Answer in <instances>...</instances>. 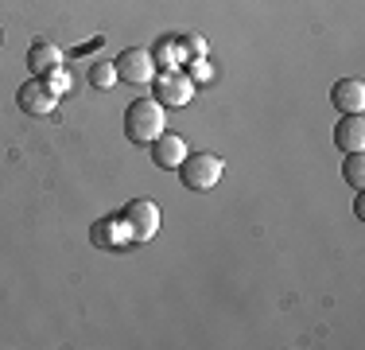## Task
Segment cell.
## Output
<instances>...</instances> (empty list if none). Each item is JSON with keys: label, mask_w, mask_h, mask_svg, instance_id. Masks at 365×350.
Returning <instances> with one entry per match:
<instances>
[{"label": "cell", "mask_w": 365, "mask_h": 350, "mask_svg": "<svg viewBox=\"0 0 365 350\" xmlns=\"http://www.w3.org/2000/svg\"><path fill=\"white\" fill-rule=\"evenodd\" d=\"M163 105L155 101V98H136V101H128V109H125V133L133 144H152L155 136L163 133Z\"/></svg>", "instance_id": "6da1fadb"}, {"label": "cell", "mask_w": 365, "mask_h": 350, "mask_svg": "<svg viewBox=\"0 0 365 350\" xmlns=\"http://www.w3.org/2000/svg\"><path fill=\"white\" fill-rule=\"evenodd\" d=\"M190 98H195V82H190L179 66L155 74V101L160 105H187Z\"/></svg>", "instance_id": "8992f818"}, {"label": "cell", "mask_w": 365, "mask_h": 350, "mask_svg": "<svg viewBox=\"0 0 365 350\" xmlns=\"http://www.w3.org/2000/svg\"><path fill=\"white\" fill-rule=\"evenodd\" d=\"M179 51L190 55V59H202L206 55V39L198 31H187V35H179Z\"/></svg>", "instance_id": "5bb4252c"}, {"label": "cell", "mask_w": 365, "mask_h": 350, "mask_svg": "<svg viewBox=\"0 0 365 350\" xmlns=\"http://www.w3.org/2000/svg\"><path fill=\"white\" fill-rule=\"evenodd\" d=\"M342 175H346V183L350 187H365V156L361 152H346V160H342Z\"/></svg>", "instance_id": "7c38bea8"}, {"label": "cell", "mask_w": 365, "mask_h": 350, "mask_svg": "<svg viewBox=\"0 0 365 350\" xmlns=\"http://www.w3.org/2000/svg\"><path fill=\"white\" fill-rule=\"evenodd\" d=\"M0 43H4V31H0Z\"/></svg>", "instance_id": "2e32d148"}, {"label": "cell", "mask_w": 365, "mask_h": 350, "mask_svg": "<svg viewBox=\"0 0 365 350\" xmlns=\"http://www.w3.org/2000/svg\"><path fill=\"white\" fill-rule=\"evenodd\" d=\"M120 226H125V234L133 241H152L155 230H160V206L152 203V199H133V203H125L120 210Z\"/></svg>", "instance_id": "3957f363"}, {"label": "cell", "mask_w": 365, "mask_h": 350, "mask_svg": "<svg viewBox=\"0 0 365 350\" xmlns=\"http://www.w3.org/2000/svg\"><path fill=\"white\" fill-rule=\"evenodd\" d=\"M152 160H155V168L179 171V164L187 160V140L175 136V133H160L152 140Z\"/></svg>", "instance_id": "ba28073f"}, {"label": "cell", "mask_w": 365, "mask_h": 350, "mask_svg": "<svg viewBox=\"0 0 365 350\" xmlns=\"http://www.w3.org/2000/svg\"><path fill=\"white\" fill-rule=\"evenodd\" d=\"M334 144H338V152H361L365 148V117L361 113H338Z\"/></svg>", "instance_id": "52a82bcc"}, {"label": "cell", "mask_w": 365, "mask_h": 350, "mask_svg": "<svg viewBox=\"0 0 365 350\" xmlns=\"http://www.w3.org/2000/svg\"><path fill=\"white\" fill-rule=\"evenodd\" d=\"M16 105H20L28 117H47V113H55L58 94L47 86V78H28V82L16 90Z\"/></svg>", "instance_id": "5b68a950"}, {"label": "cell", "mask_w": 365, "mask_h": 350, "mask_svg": "<svg viewBox=\"0 0 365 350\" xmlns=\"http://www.w3.org/2000/svg\"><path fill=\"white\" fill-rule=\"evenodd\" d=\"M90 86H98V90L117 86V66H113V63H93L90 66Z\"/></svg>", "instance_id": "4fadbf2b"}, {"label": "cell", "mask_w": 365, "mask_h": 350, "mask_svg": "<svg viewBox=\"0 0 365 350\" xmlns=\"http://www.w3.org/2000/svg\"><path fill=\"white\" fill-rule=\"evenodd\" d=\"M113 66H117V78H125L128 86H148L155 78V59H152V51H144V47L120 51V55L113 59Z\"/></svg>", "instance_id": "277c9868"}, {"label": "cell", "mask_w": 365, "mask_h": 350, "mask_svg": "<svg viewBox=\"0 0 365 350\" xmlns=\"http://www.w3.org/2000/svg\"><path fill=\"white\" fill-rule=\"evenodd\" d=\"M152 59H155V66L160 70H175L182 63V51H179V39L175 35H168V39H160L152 47Z\"/></svg>", "instance_id": "8fae6325"}, {"label": "cell", "mask_w": 365, "mask_h": 350, "mask_svg": "<svg viewBox=\"0 0 365 350\" xmlns=\"http://www.w3.org/2000/svg\"><path fill=\"white\" fill-rule=\"evenodd\" d=\"M222 171H225V164H222V156H214V152H187V160L179 164L182 187H190V191L218 187Z\"/></svg>", "instance_id": "7a4b0ae2"}, {"label": "cell", "mask_w": 365, "mask_h": 350, "mask_svg": "<svg viewBox=\"0 0 365 350\" xmlns=\"http://www.w3.org/2000/svg\"><path fill=\"white\" fill-rule=\"evenodd\" d=\"M330 101H334L338 113H361L365 109V86L358 78H342V82H334V90H330Z\"/></svg>", "instance_id": "9c48e42d"}, {"label": "cell", "mask_w": 365, "mask_h": 350, "mask_svg": "<svg viewBox=\"0 0 365 350\" xmlns=\"http://www.w3.org/2000/svg\"><path fill=\"white\" fill-rule=\"evenodd\" d=\"M63 63H66L63 51H58L55 43H47V39H39V43L28 47V66L36 70V74H51V70H58Z\"/></svg>", "instance_id": "30bf717a"}, {"label": "cell", "mask_w": 365, "mask_h": 350, "mask_svg": "<svg viewBox=\"0 0 365 350\" xmlns=\"http://www.w3.org/2000/svg\"><path fill=\"white\" fill-rule=\"evenodd\" d=\"M51 90L58 94V98H63V94H71V74H66V66H58V70H51Z\"/></svg>", "instance_id": "9a60e30c"}]
</instances>
